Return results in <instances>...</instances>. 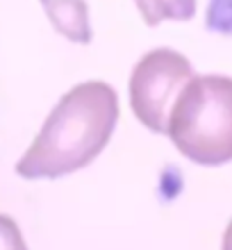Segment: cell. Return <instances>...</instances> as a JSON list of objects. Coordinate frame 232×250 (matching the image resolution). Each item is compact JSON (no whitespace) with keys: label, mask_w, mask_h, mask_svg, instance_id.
Returning <instances> with one entry per match:
<instances>
[{"label":"cell","mask_w":232,"mask_h":250,"mask_svg":"<svg viewBox=\"0 0 232 250\" xmlns=\"http://www.w3.org/2000/svg\"><path fill=\"white\" fill-rule=\"evenodd\" d=\"M119 121L116 89L100 80L75 84L64 93L46 123L16 162L25 180L62 178L84 168L105 150Z\"/></svg>","instance_id":"cell-1"},{"label":"cell","mask_w":232,"mask_h":250,"mask_svg":"<svg viewBox=\"0 0 232 250\" xmlns=\"http://www.w3.org/2000/svg\"><path fill=\"white\" fill-rule=\"evenodd\" d=\"M166 134L200 166L232 162V78L193 75L173 103Z\"/></svg>","instance_id":"cell-2"},{"label":"cell","mask_w":232,"mask_h":250,"mask_svg":"<svg viewBox=\"0 0 232 250\" xmlns=\"http://www.w3.org/2000/svg\"><path fill=\"white\" fill-rule=\"evenodd\" d=\"M191 78V64L178 50L155 48L144 55L130 75V107L139 123L150 132L166 134L173 103Z\"/></svg>","instance_id":"cell-3"},{"label":"cell","mask_w":232,"mask_h":250,"mask_svg":"<svg viewBox=\"0 0 232 250\" xmlns=\"http://www.w3.org/2000/svg\"><path fill=\"white\" fill-rule=\"evenodd\" d=\"M46 9L53 27L62 37L73 43H91V21H89V5L84 0H39Z\"/></svg>","instance_id":"cell-4"},{"label":"cell","mask_w":232,"mask_h":250,"mask_svg":"<svg viewBox=\"0 0 232 250\" xmlns=\"http://www.w3.org/2000/svg\"><path fill=\"white\" fill-rule=\"evenodd\" d=\"M148 27L162 21H189L196 14V0H134Z\"/></svg>","instance_id":"cell-5"},{"label":"cell","mask_w":232,"mask_h":250,"mask_svg":"<svg viewBox=\"0 0 232 250\" xmlns=\"http://www.w3.org/2000/svg\"><path fill=\"white\" fill-rule=\"evenodd\" d=\"M0 250H27L16 221L7 214H0Z\"/></svg>","instance_id":"cell-6"},{"label":"cell","mask_w":232,"mask_h":250,"mask_svg":"<svg viewBox=\"0 0 232 250\" xmlns=\"http://www.w3.org/2000/svg\"><path fill=\"white\" fill-rule=\"evenodd\" d=\"M223 250H232V225H230V230H228V234H226V246H223Z\"/></svg>","instance_id":"cell-7"}]
</instances>
